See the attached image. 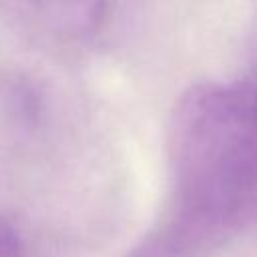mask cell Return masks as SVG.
<instances>
[{"instance_id":"obj_3","label":"cell","mask_w":257,"mask_h":257,"mask_svg":"<svg viewBox=\"0 0 257 257\" xmlns=\"http://www.w3.org/2000/svg\"><path fill=\"white\" fill-rule=\"evenodd\" d=\"M0 257H26L18 233L4 221H0Z\"/></svg>"},{"instance_id":"obj_2","label":"cell","mask_w":257,"mask_h":257,"mask_svg":"<svg viewBox=\"0 0 257 257\" xmlns=\"http://www.w3.org/2000/svg\"><path fill=\"white\" fill-rule=\"evenodd\" d=\"M52 24L66 32L90 30L100 16L102 0H34Z\"/></svg>"},{"instance_id":"obj_1","label":"cell","mask_w":257,"mask_h":257,"mask_svg":"<svg viewBox=\"0 0 257 257\" xmlns=\"http://www.w3.org/2000/svg\"><path fill=\"white\" fill-rule=\"evenodd\" d=\"M171 199L147 233L159 257H217L257 221V90L189 86L169 118Z\"/></svg>"},{"instance_id":"obj_4","label":"cell","mask_w":257,"mask_h":257,"mask_svg":"<svg viewBox=\"0 0 257 257\" xmlns=\"http://www.w3.org/2000/svg\"><path fill=\"white\" fill-rule=\"evenodd\" d=\"M251 86H255V90H257V46H255V54H253V66H251V72H249V76L245 78Z\"/></svg>"}]
</instances>
